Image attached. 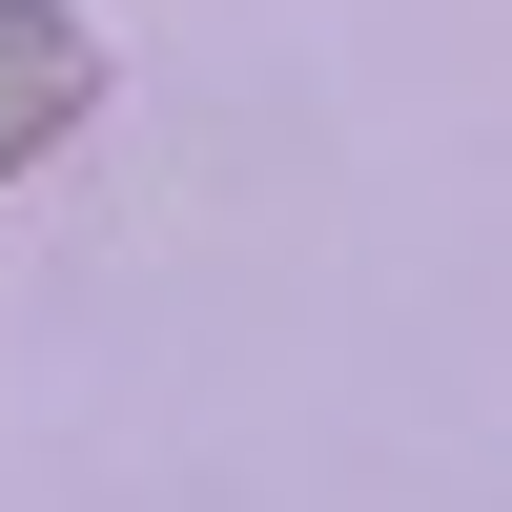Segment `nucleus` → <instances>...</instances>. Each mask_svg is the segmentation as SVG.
Instances as JSON below:
<instances>
[{
    "instance_id": "1",
    "label": "nucleus",
    "mask_w": 512,
    "mask_h": 512,
    "mask_svg": "<svg viewBox=\"0 0 512 512\" xmlns=\"http://www.w3.org/2000/svg\"><path fill=\"white\" fill-rule=\"evenodd\" d=\"M82 103H103V21H82V0H0V185H21Z\"/></svg>"
}]
</instances>
